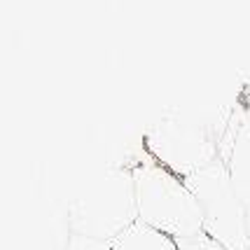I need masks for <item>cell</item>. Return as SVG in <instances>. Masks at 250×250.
Returning <instances> with one entry per match:
<instances>
[{
	"mask_svg": "<svg viewBox=\"0 0 250 250\" xmlns=\"http://www.w3.org/2000/svg\"><path fill=\"white\" fill-rule=\"evenodd\" d=\"M138 222L173 239L178 246L204 234V215L185 178L162 166H147L133 178Z\"/></svg>",
	"mask_w": 250,
	"mask_h": 250,
	"instance_id": "6da1fadb",
	"label": "cell"
},
{
	"mask_svg": "<svg viewBox=\"0 0 250 250\" xmlns=\"http://www.w3.org/2000/svg\"><path fill=\"white\" fill-rule=\"evenodd\" d=\"M187 187L194 192L204 215V234L225 250H250L248 239V206L241 201L225 162L185 178Z\"/></svg>",
	"mask_w": 250,
	"mask_h": 250,
	"instance_id": "7a4b0ae2",
	"label": "cell"
},
{
	"mask_svg": "<svg viewBox=\"0 0 250 250\" xmlns=\"http://www.w3.org/2000/svg\"><path fill=\"white\" fill-rule=\"evenodd\" d=\"M70 250H180V246L162 231L147 227L143 222H136L129 229H124L122 234L105 241L75 236V241L70 243Z\"/></svg>",
	"mask_w": 250,
	"mask_h": 250,
	"instance_id": "3957f363",
	"label": "cell"
},
{
	"mask_svg": "<svg viewBox=\"0 0 250 250\" xmlns=\"http://www.w3.org/2000/svg\"><path fill=\"white\" fill-rule=\"evenodd\" d=\"M225 164H227V171L231 175V183L236 187L241 201L250 206V98L246 112H243V120H241L239 133L234 138V145H231Z\"/></svg>",
	"mask_w": 250,
	"mask_h": 250,
	"instance_id": "277c9868",
	"label": "cell"
},
{
	"mask_svg": "<svg viewBox=\"0 0 250 250\" xmlns=\"http://www.w3.org/2000/svg\"><path fill=\"white\" fill-rule=\"evenodd\" d=\"M180 250H225V248H220L215 241H210L206 234H201V236H196L192 241L180 243Z\"/></svg>",
	"mask_w": 250,
	"mask_h": 250,
	"instance_id": "5b68a950",
	"label": "cell"
},
{
	"mask_svg": "<svg viewBox=\"0 0 250 250\" xmlns=\"http://www.w3.org/2000/svg\"><path fill=\"white\" fill-rule=\"evenodd\" d=\"M248 239H250V206H248Z\"/></svg>",
	"mask_w": 250,
	"mask_h": 250,
	"instance_id": "8992f818",
	"label": "cell"
}]
</instances>
